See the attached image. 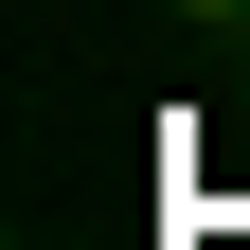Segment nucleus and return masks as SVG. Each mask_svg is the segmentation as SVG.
I'll return each mask as SVG.
<instances>
[{"instance_id": "nucleus-1", "label": "nucleus", "mask_w": 250, "mask_h": 250, "mask_svg": "<svg viewBox=\"0 0 250 250\" xmlns=\"http://www.w3.org/2000/svg\"><path fill=\"white\" fill-rule=\"evenodd\" d=\"M232 107H250V72H232Z\"/></svg>"}]
</instances>
